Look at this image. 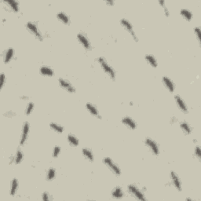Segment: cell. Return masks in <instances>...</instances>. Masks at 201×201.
I'll return each mask as SVG.
<instances>
[{
	"label": "cell",
	"instance_id": "cell-28",
	"mask_svg": "<svg viewBox=\"0 0 201 201\" xmlns=\"http://www.w3.org/2000/svg\"><path fill=\"white\" fill-rule=\"evenodd\" d=\"M55 177H56L55 169L53 168V167H50V168L48 170V171H47L46 178H47V181H52L55 178Z\"/></svg>",
	"mask_w": 201,
	"mask_h": 201
},
{
	"label": "cell",
	"instance_id": "cell-12",
	"mask_svg": "<svg viewBox=\"0 0 201 201\" xmlns=\"http://www.w3.org/2000/svg\"><path fill=\"white\" fill-rule=\"evenodd\" d=\"M122 123L125 125L126 127H128L130 130H135L137 128V123L132 118L129 116H126L122 119Z\"/></svg>",
	"mask_w": 201,
	"mask_h": 201
},
{
	"label": "cell",
	"instance_id": "cell-11",
	"mask_svg": "<svg viewBox=\"0 0 201 201\" xmlns=\"http://www.w3.org/2000/svg\"><path fill=\"white\" fill-rule=\"evenodd\" d=\"M170 179H171V182L175 189L178 191H182V182H181L180 178L176 174V172H170Z\"/></svg>",
	"mask_w": 201,
	"mask_h": 201
},
{
	"label": "cell",
	"instance_id": "cell-27",
	"mask_svg": "<svg viewBox=\"0 0 201 201\" xmlns=\"http://www.w3.org/2000/svg\"><path fill=\"white\" fill-rule=\"evenodd\" d=\"M50 127L53 130H54V131L57 132V133H63V131H64V127H63L61 125L58 124V123H50Z\"/></svg>",
	"mask_w": 201,
	"mask_h": 201
},
{
	"label": "cell",
	"instance_id": "cell-23",
	"mask_svg": "<svg viewBox=\"0 0 201 201\" xmlns=\"http://www.w3.org/2000/svg\"><path fill=\"white\" fill-rule=\"evenodd\" d=\"M145 58H146L148 64H149V65L152 66L153 68H156V67L158 66L157 61H156V59L155 58L154 56L152 55V54H146Z\"/></svg>",
	"mask_w": 201,
	"mask_h": 201
},
{
	"label": "cell",
	"instance_id": "cell-15",
	"mask_svg": "<svg viewBox=\"0 0 201 201\" xmlns=\"http://www.w3.org/2000/svg\"><path fill=\"white\" fill-rule=\"evenodd\" d=\"M6 4L8 6V7H10V9L12 11H14V13H18L20 10V3L18 1L15 0H7V1H4Z\"/></svg>",
	"mask_w": 201,
	"mask_h": 201
},
{
	"label": "cell",
	"instance_id": "cell-24",
	"mask_svg": "<svg viewBox=\"0 0 201 201\" xmlns=\"http://www.w3.org/2000/svg\"><path fill=\"white\" fill-rule=\"evenodd\" d=\"M180 128L182 129L183 133H186V134H190L192 133V127L186 122H182L180 123Z\"/></svg>",
	"mask_w": 201,
	"mask_h": 201
},
{
	"label": "cell",
	"instance_id": "cell-9",
	"mask_svg": "<svg viewBox=\"0 0 201 201\" xmlns=\"http://www.w3.org/2000/svg\"><path fill=\"white\" fill-rule=\"evenodd\" d=\"M30 130V125L28 122H24L22 127V133H21V137L20 139V144L21 146H24L28 139V133Z\"/></svg>",
	"mask_w": 201,
	"mask_h": 201
},
{
	"label": "cell",
	"instance_id": "cell-16",
	"mask_svg": "<svg viewBox=\"0 0 201 201\" xmlns=\"http://www.w3.org/2000/svg\"><path fill=\"white\" fill-rule=\"evenodd\" d=\"M14 50L13 48H8L5 51L3 57V61L5 64H8L11 61V60L14 58Z\"/></svg>",
	"mask_w": 201,
	"mask_h": 201
},
{
	"label": "cell",
	"instance_id": "cell-8",
	"mask_svg": "<svg viewBox=\"0 0 201 201\" xmlns=\"http://www.w3.org/2000/svg\"><path fill=\"white\" fill-rule=\"evenodd\" d=\"M58 83H59L60 87L64 90H65L67 92H69V93H75L76 92V88L73 87L72 84L68 80H64L63 78H60L58 80Z\"/></svg>",
	"mask_w": 201,
	"mask_h": 201
},
{
	"label": "cell",
	"instance_id": "cell-5",
	"mask_svg": "<svg viewBox=\"0 0 201 201\" xmlns=\"http://www.w3.org/2000/svg\"><path fill=\"white\" fill-rule=\"evenodd\" d=\"M120 24H121L122 26L124 28V29L127 30V32L131 35L132 39H133L134 41L138 42V38H137L135 31H134V30H133V25H132V24L128 21V20L123 18V19H121V21H120Z\"/></svg>",
	"mask_w": 201,
	"mask_h": 201
},
{
	"label": "cell",
	"instance_id": "cell-19",
	"mask_svg": "<svg viewBox=\"0 0 201 201\" xmlns=\"http://www.w3.org/2000/svg\"><path fill=\"white\" fill-rule=\"evenodd\" d=\"M57 19L64 24H70V18L64 12H59L57 14Z\"/></svg>",
	"mask_w": 201,
	"mask_h": 201
},
{
	"label": "cell",
	"instance_id": "cell-31",
	"mask_svg": "<svg viewBox=\"0 0 201 201\" xmlns=\"http://www.w3.org/2000/svg\"><path fill=\"white\" fill-rule=\"evenodd\" d=\"M61 147L58 146H54V149H53V153H52V155H53V157L54 158H57V156H59L60 153H61Z\"/></svg>",
	"mask_w": 201,
	"mask_h": 201
},
{
	"label": "cell",
	"instance_id": "cell-35",
	"mask_svg": "<svg viewBox=\"0 0 201 201\" xmlns=\"http://www.w3.org/2000/svg\"><path fill=\"white\" fill-rule=\"evenodd\" d=\"M42 199L43 200H50V194H49L48 192H44L42 195Z\"/></svg>",
	"mask_w": 201,
	"mask_h": 201
},
{
	"label": "cell",
	"instance_id": "cell-25",
	"mask_svg": "<svg viewBox=\"0 0 201 201\" xmlns=\"http://www.w3.org/2000/svg\"><path fill=\"white\" fill-rule=\"evenodd\" d=\"M67 140H68V143L71 145L72 146H74V147H76V146H79L80 144V141L73 134H68V137H67Z\"/></svg>",
	"mask_w": 201,
	"mask_h": 201
},
{
	"label": "cell",
	"instance_id": "cell-37",
	"mask_svg": "<svg viewBox=\"0 0 201 201\" xmlns=\"http://www.w3.org/2000/svg\"><path fill=\"white\" fill-rule=\"evenodd\" d=\"M20 98L21 99V100H28V98H29V97H28V96H21V97H20Z\"/></svg>",
	"mask_w": 201,
	"mask_h": 201
},
{
	"label": "cell",
	"instance_id": "cell-34",
	"mask_svg": "<svg viewBox=\"0 0 201 201\" xmlns=\"http://www.w3.org/2000/svg\"><path fill=\"white\" fill-rule=\"evenodd\" d=\"M0 80H1V89L3 88L4 83H5L6 80V76L3 72L1 73V76H0Z\"/></svg>",
	"mask_w": 201,
	"mask_h": 201
},
{
	"label": "cell",
	"instance_id": "cell-3",
	"mask_svg": "<svg viewBox=\"0 0 201 201\" xmlns=\"http://www.w3.org/2000/svg\"><path fill=\"white\" fill-rule=\"evenodd\" d=\"M103 163H105V165L109 169V170H111L115 175H116V176H120V175L121 174V170H120V168L118 166V165L116 164V163L112 160L111 158L109 157L104 158Z\"/></svg>",
	"mask_w": 201,
	"mask_h": 201
},
{
	"label": "cell",
	"instance_id": "cell-33",
	"mask_svg": "<svg viewBox=\"0 0 201 201\" xmlns=\"http://www.w3.org/2000/svg\"><path fill=\"white\" fill-rule=\"evenodd\" d=\"M194 155L196 158H197L198 160H200V156H201V149L200 147L199 146H196L195 147L194 149Z\"/></svg>",
	"mask_w": 201,
	"mask_h": 201
},
{
	"label": "cell",
	"instance_id": "cell-6",
	"mask_svg": "<svg viewBox=\"0 0 201 201\" xmlns=\"http://www.w3.org/2000/svg\"><path fill=\"white\" fill-rule=\"evenodd\" d=\"M145 143H146V146L149 148V150L151 151V153H153L154 156H158L160 154V148H159L157 143L153 139L147 137L145 140Z\"/></svg>",
	"mask_w": 201,
	"mask_h": 201
},
{
	"label": "cell",
	"instance_id": "cell-30",
	"mask_svg": "<svg viewBox=\"0 0 201 201\" xmlns=\"http://www.w3.org/2000/svg\"><path fill=\"white\" fill-rule=\"evenodd\" d=\"M33 109H34V103L31 101V102H29L27 105V107L26 109H25V115L29 116V115L32 113Z\"/></svg>",
	"mask_w": 201,
	"mask_h": 201
},
{
	"label": "cell",
	"instance_id": "cell-36",
	"mask_svg": "<svg viewBox=\"0 0 201 201\" xmlns=\"http://www.w3.org/2000/svg\"><path fill=\"white\" fill-rule=\"evenodd\" d=\"M4 116H6V117H13V116H15V113L12 111H9V112H6V113L4 114Z\"/></svg>",
	"mask_w": 201,
	"mask_h": 201
},
{
	"label": "cell",
	"instance_id": "cell-13",
	"mask_svg": "<svg viewBox=\"0 0 201 201\" xmlns=\"http://www.w3.org/2000/svg\"><path fill=\"white\" fill-rule=\"evenodd\" d=\"M162 82H163L164 87H166V90H168L169 92L173 93V92L175 90L174 83H173V81H172L170 78H168V77L166 76H163V78H162Z\"/></svg>",
	"mask_w": 201,
	"mask_h": 201
},
{
	"label": "cell",
	"instance_id": "cell-10",
	"mask_svg": "<svg viewBox=\"0 0 201 201\" xmlns=\"http://www.w3.org/2000/svg\"><path fill=\"white\" fill-rule=\"evenodd\" d=\"M174 100L176 104H177L178 107V109H180V111L182 112L183 113H185V114H187L188 112H189V109H188L187 105H186V102L184 101L183 99L179 95H175Z\"/></svg>",
	"mask_w": 201,
	"mask_h": 201
},
{
	"label": "cell",
	"instance_id": "cell-2",
	"mask_svg": "<svg viewBox=\"0 0 201 201\" xmlns=\"http://www.w3.org/2000/svg\"><path fill=\"white\" fill-rule=\"evenodd\" d=\"M127 190H128L129 193L133 197L135 198L136 199H138V200H146V195L144 194V192H142L138 187H137L135 185L130 184L127 186Z\"/></svg>",
	"mask_w": 201,
	"mask_h": 201
},
{
	"label": "cell",
	"instance_id": "cell-1",
	"mask_svg": "<svg viewBox=\"0 0 201 201\" xmlns=\"http://www.w3.org/2000/svg\"><path fill=\"white\" fill-rule=\"evenodd\" d=\"M97 62L99 63V64L100 65L103 71L109 76V78L111 80H115V79H116V72L113 69V67L106 61V60L105 59L104 57H99L97 58Z\"/></svg>",
	"mask_w": 201,
	"mask_h": 201
},
{
	"label": "cell",
	"instance_id": "cell-21",
	"mask_svg": "<svg viewBox=\"0 0 201 201\" xmlns=\"http://www.w3.org/2000/svg\"><path fill=\"white\" fill-rule=\"evenodd\" d=\"M180 14L182 18H183L184 19L187 21H190L192 18V16H193L192 15V13L189 10L186 9V8H184V9L181 10Z\"/></svg>",
	"mask_w": 201,
	"mask_h": 201
},
{
	"label": "cell",
	"instance_id": "cell-17",
	"mask_svg": "<svg viewBox=\"0 0 201 201\" xmlns=\"http://www.w3.org/2000/svg\"><path fill=\"white\" fill-rule=\"evenodd\" d=\"M112 196H113L114 199H122V198H123V196H124V192H123L122 188L120 187V186H117V187L115 188V189H113V192H112Z\"/></svg>",
	"mask_w": 201,
	"mask_h": 201
},
{
	"label": "cell",
	"instance_id": "cell-40",
	"mask_svg": "<svg viewBox=\"0 0 201 201\" xmlns=\"http://www.w3.org/2000/svg\"><path fill=\"white\" fill-rule=\"evenodd\" d=\"M186 200H192V199H191V198H187V199H186Z\"/></svg>",
	"mask_w": 201,
	"mask_h": 201
},
{
	"label": "cell",
	"instance_id": "cell-18",
	"mask_svg": "<svg viewBox=\"0 0 201 201\" xmlns=\"http://www.w3.org/2000/svg\"><path fill=\"white\" fill-rule=\"evenodd\" d=\"M40 74L43 75V76H49L51 77L54 75V71L51 68L48 67V66H42L39 69Z\"/></svg>",
	"mask_w": 201,
	"mask_h": 201
},
{
	"label": "cell",
	"instance_id": "cell-4",
	"mask_svg": "<svg viewBox=\"0 0 201 201\" xmlns=\"http://www.w3.org/2000/svg\"><path fill=\"white\" fill-rule=\"evenodd\" d=\"M25 26H26L27 29L35 36V38L36 39L39 40V41H43V36L41 31H40V30L39 29V28L35 23L31 22V21H28V22L26 23Z\"/></svg>",
	"mask_w": 201,
	"mask_h": 201
},
{
	"label": "cell",
	"instance_id": "cell-39",
	"mask_svg": "<svg viewBox=\"0 0 201 201\" xmlns=\"http://www.w3.org/2000/svg\"><path fill=\"white\" fill-rule=\"evenodd\" d=\"M115 2L114 1H107L106 2V4H108V5H110V6H113L114 5Z\"/></svg>",
	"mask_w": 201,
	"mask_h": 201
},
{
	"label": "cell",
	"instance_id": "cell-26",
	"mask_svg": "<svg viewBox=\"0 0 201 201\" xmlns=\"http://www.w3.org/2000/svg\"><path fill=\"white\" fill-rule=\"evenodd\" d=\"M23 158H24V154L21 152V149H18L17 152H16V154L14 157V161L15 164H19V163H21V161L23 160Z\"/></svg>",
	"mask_w": 201,
	"mask_h": 201
},
{
	"label": "cell",
	"instance_id": "cell-14",
	"mask_svg": "<svg viewBox=\"0 0 201 201\" xmlns=\"http://www.w3.org/2000/svg\"><path fill=\"white\" fill-rule=\"evenodd\" d=\"M86 109H87V111H88L92 116H95L97 119H101V116H100V113H99L98 110H97V109L96 108L95 105H94L91 104V103H87V104H86Z\"/></svg>",
	"mask_w": 201,
	"mask_h": 201
},
{
	"label": "cell",
	"instance_id": "cell-20",
	"mask_svg": "<svg viewBox=\"0 0 201 201\" xmlns=\"http://www.w3.org/2000/svg\"><path fill=\"white\" fill-rule=\"evenodd\" d=\"M82 153H83V156H84L87 160H89V161L90 162L94 161V156L90 149H88V148H83V150H82Z\"/></svg>",
	"mask_w": 201,
	"mask_h": 201
},
{
	"label": "cell",
	"instance_id": "cell-32",
	"mask_svg": "<svg viewBox=\"0 0 201 201\" xmlns=\"http://www.w3.org/2000/svg\"><path fill=\"white\" fill-rule=\"evenodd\" d=\"M193 31H194V34L195 35H196V39H197L198 42H199V43H200V37H201L200 28H199V27H195Z\"/></svg>",
	"mask_w": 201,
	"mask_h": 201
},
{
	"label": "cell",
	"instance_id": "cell-22",
	"mask_svg": "<svg viewBox=\"0 0 201 201\" xmlns=\"http://www.w3.org/2000/svg\"><path fill=\"white\" fill-rule=\"evenodd\" d=\"M18 180L17 178L12 179L10 183V196H15L16 192L18 191Z\"/></svg>",
	"mask_w": 201,
	"mask_h": 201
},
{
	"label": "cell",
	"instance_id": "cell-38",
	"mask_svg": "<svg viewBox=\"0 0 201 201\" xmlns=\"http://www.w3.org/2000/svg\"><path fill=\"white\" fill-rule=\"evenodd\" d=\"M176 122H177V118H176V117H174H174H172L171 120H170V123H176Z\"/></svg>",
	"mask_w": 201,
	"mask_h": 201
},
{
	"label": "cell",
	"instance_id": "cell-7",
	"mask_svg": "<svg viewBox=\"0 0 201 201\" xmlns=\"http://www.w3.org/2000/svg\"><path fill=\"white\" fill-rule=\"evenodd\" d=\"M77 39L80 42V43L83 47V48L86 50H90L91 49V44L90 42L89 41L88 38L83 33L80 32L77 34Z\"/></svg>",
	"mask_w": 201,
	"mask_h": 201
},
{
	"label": "cell",
	"instance_id": "cell-29",
	"mask_svg": "<svg viewBox=\"0 0 201 201\" xmlns=\"http://www.w3.org/2000/svg\"><path fill=\"white\" fill-rule=\"evenodd\" d=\"M159 3H160V5H161L162 8H163V13H164L165 16H166V17H167V18H168L169 16H170V11H169L168 8L166 7V2H165L164 1H159Z\"/></svg>",
	"mask_w": 201,
	"mask_h": 201
}]
</instances>
